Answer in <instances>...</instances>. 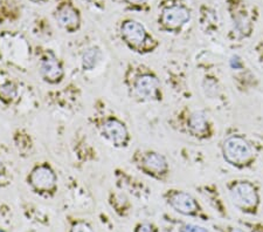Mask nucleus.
<instances>
[{
    "label": "nucleus",
    "mask_w": 263,
    "mask_h": 232,
    "mask_svg": "<svg viewBox=\"0 0 263 232\" xmlns=\"http://www.w3.org/2000/svg\"><path fill=\"white\" fill-rule=\"evenodd\" d=\"M97 130L101 137L117 149H123L129 147L130 143V132L123 121L115 115H104L96 120Z\"/></svg>",
    "instance_id": "obj_3"
},
{
    "label": "nucleus",
    "mask_w": 263,
    "mask_h": 232,
    "mask_svg": "<svg viewBox=\"0 0 263 232\" xmlns=\"http://www.w3.org/2000/svg\"><path fill=\"white\" fill-rule=\"evenodd\" d=\"M55 18L61 27H64L68 32H75L81 25L80 13L70 4H62L59 6Z\"/></svg>",
    "instance_id": "obj_11"
},
{
    "label": "nucleus",
    "mask_w": 263,
    "mask_h": 232,
    "mask_svg": "<svg viewBox=\"0 0 263 232\" xmlns=\"http://www.w3.org/2000/svg\"><path fill=\"white\" fill-rule=\"evenodd\" d=\"M232 232H244V231L240 230V229H233V230H232Z\"/></svg>",
    "instance_id": "obj_20"
},
{
    "label": "nucleus",
    "mask_w": 263,
    "mask_h": 232,
    "mask_svg": "<svg viewBox=\"0 0 263 232\" xmlns=\"http://www.w3.org/2000/svg\"><path fill=\"white\" fill-rule=\"evenodd\" d=\"M222 152L225 160L233 165H242L253 157L250 143L240 135H232L226 138Z\"/></svg>",
    "instance_id": "obj_6"
},
{
    "label": "nucleus",
    "mask_w": 263,
    "mask_h": 232,
    "mask_svg": "<svg viewBox=\"0 0 263 232\" xmlns=\"http://www.w3.org/2000/svg\"><path fill=\"white\" fill-rule=\"evenodd\" d=\"M191 19V13L188 9L183 5L168 6L163 10L161 14V23L166 29L177 31Z\"/></svg>",
    "instance_id": "obj_10"
},
{
    "label": "nucleus",
    "mask_w": 263,
    "mask_h": 232,
    "mask_svg": "<svg viewBox=\"0 0 263 232\" xmlns=\"http://www.w3.org/2000/svg\"><path fill=\"white\" fill-rule=\"evenodd\" d=\"M133 162L139 170L153 178L162 179L169 172L168 160L162 154L153 152V150L137 152L133 156Z\"/></svg>",
    "instance_id": "obj_5"
},
{
    "label": "nucleus",
    "mask_w": 263,
    "mask_h": 232,
    "mask_svg": "<svg viewBox=\"0 0 263 232\" xmlns=\"http://www.w3.org/2000/svg\"><path fill=\"white\" fill-rule=\"evenodd\" d=\"M18 87L13 81H5L0 84V100L5 103H12L18 97Z\"/></svg>",
    "instance_id": "obj_14"
},
{
    "label": "nucleus",
    "mask_w": 263,
    "mask_h": 232,
    "mask_svg": "<svg viewBox=\"0 0 263 232\" xmlns=\"http://www.w3.org/2000/svg\"><path fill=\"white\" fill-rule=\"evenodd\" d=\"M127 2L132 4V5H142V4L145 3L146 0H127Z\"/></svg>",
    "instance_id": "obj_19"
},
{
    "label": "nucleus",
    "mask_w": 263,
    "mask_h": 232,
    "mask_svg": "<svg viewBox=\"0 0 263 232\" xmlns=\"http://www.w3.org/2000/svg\"><path fill=\"white\" fill-rule=\"evenodd\" d=\"M166 200L170 206L184 216H194L199 211V204L191 194L183 190H169Z\"/></svg>",
    "instance_id": "obj_9"
},
{
    "label": "nucleus",
    "mask_w": 263,
    "mask_h": 232,
    "mask_svg": "<svg viewBox=\"0 0 263 232\" xmlns=\"http://www.w3.org/2000/svg\"><path fill=\"white\" fill-rule=\"evenodd\" d=\"M179 232H209L206 227L197 225V224H185L179 227Z\"/></svg>",
    "instance_id": "obj_16"
},
{
    "label": "nucleus",
    "mask_w": 263,
    "mask_h": 232,
    "mask_svg": "<svg viewBox=\"0 0 263 232\" xmlns=\"http://www.w3.org/2000/svg\"><path fill=\"white\" fill-rule=\"evenodd\" d=\"M121 36L125 45L138 54H145L157 46L144 26L136 20H125L121 25Z\"/></svg>",
    "instance_id": "obj_1"
},
{
    "label": "nucleus",
    "mask_w": 263,
    "mask_h": 232,
    "mask_svg": "<svg viewBox=\"0 0 263 232\" xmlns=\"http://www.w3.org/2000/svg\"><path fill=\"white\" fill-rule=\"evenodd\" d=\"M137 69L138 72L133 73L132 79H128L132 93L144 101L161 100V82L158 77L147 69L142 67Z\"/></svg>",
    "instance_id": "obj_4"
},
{
    "label": "nucleus",
    "mask_w": 263,
    "mask_h": 232,
    "mask_svg": "<svg viewBox=\"0 0 263 232\" xmlns=\"http://www.w3.org/2000/svg\"><path fill=\"white\" fill-rule=\"evenodd\" d=\"M28 187L33 193L40 196H53L58 190V175L48 162L35 164L26 177Z\"/></svg>",
    "instance_id": "obj_2"
},
{
    "label": "nucleus",
    "mask_w": 263,
    "mask_h": 232,
    "mask_svg": "<svg viewBox=\"0 0 263 232\" xmlns=\"http://www.w3.org/2000/svg\"><path fill=\"white\" fill-rule=\"evenodd\" d=\"M229 196L236 208L253 210L258 204V194L254 184L248 180H235L229 187Z\"/></svg>",
    "instance_id": "obj_7"
},
{
    "label": "nucleus",
    "mask_w": 263,
    "mask_h": 232,
    "mask_svg": "<svg viewBox=\"0 0 263 232\" xmlns=\"http://www.w3.org/2000/svg\"><path fill=\"white\" fill-rule=\"evenodd\" d=\"M187 129L191 135L197 136V137L205 136L209 131L208 117L205 113L200 112V110L193 112L187 119Z\"/></svg>",
    "instance_id": "obj_12"
},
{
    "label": "nucleus",
    "mask_w": 263,
    "mask_h": 232,
    "mask_svg": "<svg viewBox=\"0 0 263 232\" xmlns=\"http://www.w3.org/2000/svg\"><path fill=\"white\" fill-rule=\"evenodd\" d=\"M135 232H157V231H155V227L152 225V224L142 223L137 225Z\"/></svg>",
    "instance_id": "obj_17"
},
{
    "label": "nucleus",
    "mask_w": 263,
    "mask_h": 232,
    "mask_svg": "<svg viewBox=\"0 0 263 232\" xmlns=\"http://www.w3.org/2000/svg\"><path fill=\"white\" fill-rule=\"evenodd\" d=\"M39 75L48 84H59L65 79V68L54 52L46 51L39 60Z\"/></svg>",
    "instance_id": "obj_8"
},
{
    "label": "nucleus",
    "mask_w": 263,
    "mask_h": 232,
    "mask_svg": "<svg viewBox=\"0 0 263 232\" xmlns=\"http://www.w3.org/2000/svg\"><path fill=\"white\" fill-rule=\"evenodd\" d=\"M70 232H94V230H92L90 224L83 222V220H80V222H76L74 224Z\"/></svg>",
    "instance_id": "obj_15"
},
{
    "label": "nucleus",
    "mask_w": 263,
    "mask_h": 232,
    "mask_svg": "<svg viewBox=\"0 0 263 232\" xmlns=\"http://www.w3.org/2000/svg\"><path fill=\"white\" fill-rule=\"evenodd\" d=\"M231 66H232L233 68H235V69L242 67L241 59H240L239 57H236V55H235V57H233L232 60H231Z\"/></svg>",
    "instance_id": "obj_18"
},
{
    "label": "nucleus",
    "mask_w": 263,
    "mask_h": 232,
    "mask_svg": "<svg viewBox=\"0 0 263 232\" xmlns=\"http://www.w3.org/2000/svg\"><path fill=\"white\" fill-rule=\"evenodd\" d=\"M103 53L101 49L92 46L89 47L83 52L82 57H81V66L84 72H92L95 68H97L99 62L102 61Z\"/></svg>",
    "instance_id": "obj_13"
}]
</instances>
